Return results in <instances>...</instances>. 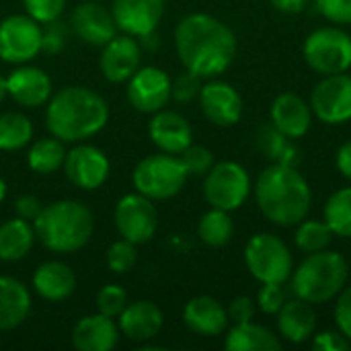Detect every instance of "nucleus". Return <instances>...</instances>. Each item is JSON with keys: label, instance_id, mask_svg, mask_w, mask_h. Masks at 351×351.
Here are the masks:
<instances>
[{"label": "nucleus", "instance_id": "obj_40", "mask_svg": "<svg viewBox=\"0 0 351 351\" xmlns=\"http://www.w3.org/2000/svg\"><path fill=\"white\" fill-rule=\"evenodd\" d=\"M286 300L288 294L284 284H263V288L257 294V304L265 315H278L280 308L286 304Z\"/></svg>", "mask_w": 351, "mask_h": 351}, {"label": "nucleus", "instance_id": "obj_2", "mask_svg": "<svg viewBox=\"0 0 351 351\" xmlns=\"http://www.w3.org/2000/svg\"><path fill=\"white\" fill-rule=\"evenodd\" d=\"M109 121L107 101L88 86H64L53 93L45 109V125L66 144L97 136Z\"/></svg>", "mask_w": 351, "mask_h": 351}, {"label": "nucleus", "instance_id": "obj_51", "mask_svg": "<svg viewBox=\"0 0 351 351\" xmlns=\"http://www.w3.org/2000/svg\"><path fill=\"white\" fill-rule=\"evenodd\" d=\"M101 2H103V0H101Z\"/></svg>", "mask_w": 351, "mask_h": 351}, {"label": "nucleus", "instance_id": "obj_18", "mask_svg": "<svg viewBox=\"0 0 351 351\" xmlns=\"http://www.w3.org/2000/svg\"><path fill=\"white\" fill-rule=\"evenodd\" d=\"M197 99L208 121L218 128H230L243 117V99L239 90L228 82L212 80L208 84H202Z\"/></svg>", "mask_w": 351, "mask_h": 351}, {"label": "nucleus", "instance_id": "obj_25", "mask_svg": "<svg viewBox=\"0 0 351 351\" xmlns=\"http://www.w3.org/2000/svg\"><path fill=\"white\" fill-rule=\"evenodd\" d=\"M33 290L47 302H64L76 290V276L64 261H43L33 274Z\"/></svg>", "mask_w": 351, "mask_h": 351}, {"label": "nucleus", "instance_id": "obj_21", "mask_svg": "<svg viewBox=\"0 0 351 351\" xmlns=\"http://www.w3.org/2000/svg\"><path fill=\"white\" fill-rule=\"evenodd\" d=\"M148 136L160 152L181 154L191 144L193 130L181 113L160 109L148 121Z\"/></svg>", "mask_w": 351, "mask_h": 351}, {"label": "nucleus", "instance_id": "obj_36", "mask_svg": "<svg viewBox=\"0 0 351 351\" xmlns=\"http://www.w3.org/2000/svg\"><path fill=\"white\" fill-rule=\"evenodd\" d=\"M128 302H130L128 292L121 286L107 284L97 292L95 306H97V313H101V315H105L109 319H117L123 313V308L128 306Z\"/></svg>", "mask_w": 351, "mask_h": 351}, {"label": "nucleus", "instance_id": "obj_24", "mask_svg": "<svg viewBox=\"0 0 351 351\" xmlns=\"http://www.w3.org/2000/svg\"><path fill=\"white\" fill-rule=\"evenodd\" d=\"M119 327L115 319L101 313L82 317L72 329V346L78 351H111L119 343Z\"/></svg>", "mask_w": 351, "mask_h": 351}, {"label": "nucleus", "instance_id": "obj_42", "mask_svg": "<svg viewBox=\"0 0 351 351\" xmlns=\"http://www.w3.org/2000/svg\"><path fill=\"white\" fill-rule=\"evenodd\" d=\"M317 10L335 25H351V0H315Z\"/></svg>", "mask_w": 351, "mask_h": 351}, {"label": "nucleus", "instance_id": "obj_41", "mask_svg": "<svg viewBox=\"0 0 351 351\" xmlns=\"http://www.w3.org/2000/svg\"><path fill=\"white\" fill-rule=\"evenodd\" d=\"M66 27L58 21H51V23H45L41 27V51L49 53V56H56L60 53L64 47H66Z\"/></svg>", "mask_w": 351, "mask_h": 351}, {"label": "nucleus", "instance_id": "obj_14", "mask_svg": "<svg viewBox=\"0 0 351 351\" xmlns=\"http://www.w3.org/2000/svg\"><path fill=\"white\" fill-rule=\"evenodd\" d=\"M171 76L158 66H140L128 80V101L140 113H156L171 101Z\"/></svg>", "mask_w": 351, "mask_h": 351}, {"label": "nucleus", "instance_id": "obj_30", "mask_svg": "<svg viewBox=\"0 0 351 351\" xmlns=\"http://www.w3.org/2000/svg\"><path fill=\"white\" fill-rule=\"evenodd\" d=\"M66 152V142L49 134L47 138L31 142L27 150V165L37 175H51L64 167Z\"/></svg>", "mask_w": 351, "mask_h": 351}, {"label": "nucleus", "instance_id": "obj_13", "mask_svg": "<svg viewBox=\"0 0 351 351\" xmlns=\"http://www.w3.org/2000/svg\"><path fill=\"white\" fill-rule=\"evenodd\" d=\"M62 169L74 187L82 191H95L109 179L111 162L101 148L76 142V146L66 152Z\"/></svg>", "mask_w": 351, "mask_h": 351}, {"label": "nucleus", "instance_id": "obj_34", "mask_svg": "<svg viewBox=\"0 0 351 351\" xmlns=\"http://www.w3.org/2000/svg\"><path fill=\"white\" fill-rule=\"evenodd\" d=\"M298 230H296V247L311 255V253H317V251H323L331 245L333 241V230L329 228V224L323 220H302L300 224H296Z\"/></svg>", "mask_w": 351, "mask_h": 351}, {"label": "nucleus", "instance_id": "obj_47", "mask_svg": "<svg viewBox=\"0 0 351 351\" xmlns=\"http://www.w3.org/2000/svg\"><path fill=\"white\" fill-rule=\"evenodd\" d=\"M335 160H337V169H339V173H341L346 179H350L351 181V140L339 146V150H337V158H335Z\"/></svg>", "mask_w": 351, "mask_h": 351}, {"label": "nucleus", "instance_id": "obj_29", "mask_svg": "<svg viewBox=\"0 0 351 351\" xmlns=\"http://www.w3.org/2000/svg\"><path fill=\"white\" fill-rule=\"evenodd\" d=\"M228 351H280L282 341L274 331L253 321L234 325L224 341Z\"/></svg>", "mask_w": 351, "mask_h": 351}, {"label": "nucleus", "instance_id": "obj_39", "mask_svg": "<svg viewBox=\"0 0 351 351\" xmlns=\"http://www.w3.org/2000/svg\"><path fill=\"white\" fill-rule=\"evenodd\" d=\"M199 90H202V78L187 70L171 82V99H175L177 103H189L197 99Z\"/></svg>", "mask_w": 351, "mask_h": 351}, {"label": "nucleus", "instance_id": "obj_3", "mask_svg": "<svg viewBox=\"0 0 351 351\" xmlns=\"http://www.w3.org/2000/svg\"><path fill=\"white\" fill-rule=\"evenodd\" d=\"M255 199L269 222L278 226H296L311 212L313 191L296 167L274 162L257 177Z\"/></svg>", "mask_w": 351, "mask_h": 351}, {"label": "nucleus", "instance_id": "obj_49", "mask_svg": "<svg viewBox=\"0 0 351 351\" xmlns=\"http://www.w3.org/2000/svg\"><path fill=\"white\" fill-rule=\"evenodd\" d=\"M8 97V86H6V76L0 74V101H4Z\"/></svg>", "mask_w": 351, "mask_h": 351}, {"label": "nucleus", "instance_id": "obj_11", "mask_svg": "<svg viewBox=\"0 0 351 351\" xmlns=\"http://www.w3.org/2000/svg\"><path fill=\"white\" fill-rule=\"evenodd\" d=\"M115 228L121 239L138 245L148 243L158 228V210L154 202L142 193H125L113 212Z\"/></svg>", "mask_w": 351, "mask_h": 351}, {"label": "nucleus", "instance_id": "obj_6", "mask_svg": "<svg viewBox=\"0 0 351 351\" xmlns=\"http://www.w3.org/2000/svg\"><path fill=\"white\" fill-rule=\"evenodd\" d=\"M187 171L179 154H150L142 158L134 173L132 183L138 193L150 197L152 202H165L181 193L187 183Z\"/></svg>", "mask_w": 351, "mask_h": 351}, {"label": "nucleus", "instance_id": "obj_50", "mask_svg": "<svg viewBox=\"0 0 351 351\" xmlns=\"http://www.w3.org/2000/svg\"><path fill=\"white\" fill-rule=\"evenodd\" d=\"M6 193H8V187H6V181L0 177V204L4 202V197H6Z\"/></svg>", "mask_w": 351, "mask_h": 351}, {"label": "nucleus", "instance_id": "obj_27", "mask_svg": "<svg viewBox=\"0 0 351 351\" xmlns=\"http://www.w3.org/2000/svg\"><path fill=\"white\" fill-rule=\"evenodd\" d=\"M29 288L10 276H0V331L21 327L31 313Z\"/></svg>", "mask_w": 351, "mask_h": 351}, {"label": "nucleus", "instance_id": "obj_37", "mask_svg": "<svg viewBox=\"0 0 351 351\" xmlns=\"http://www.w3.org/2000/svg\"><path fill=\"white\" fill-rule=\"evenodd\" d=\"M185 171L189 177H204L212 167H214V154L206 146H195L189 144L181 154H179Z\"/></svg>", "mask_w": 351, "mask_h": 351}, {"label": "nucleus", "instance_id": "obj_8", "mask_svg": "<svg viewBox=\"0 0 351 351\" xmlns=\"http://www.w3.org/2000/svg\"><path fill=\"white\" fill-rule=\"evenodd\" d=\"M306 64L321 76L348 72L351 68V35L339 27L315 29L302 45Z\"/></svg>", "mask_w": 351, "mask_h": 351}, {"label": "nucleus", "instance_id": "obj_17", "mask_svg": "<svg viewBox=\"0 0 351 351\" xmlns=\"http://www.w3.org/2000/svg\"><path fill=\"white\" fill-rule=\"evenodd\" d=\"M167 0H113L111 12L119 31L142 37L158 29Z\"/></svg>", "mask_w": 351, "mask_h": 351}, {"label": "nucleus", "instance_id": "obj_7", "mask_svg": "<svg viewBox=\"0 0 351 351\" xmlns=\"http://www.w3.org/2000/svg\"><path fill=\"white\" fill-rule=\"evenodd\" d=\"M245 265L261 284H286L292 278L294 261L288 245L269 232L249 239L245 247Z\"/></svg>", "mask_w": 351, "mask_h": 351}, {"label": "nucleus", "instance_id": "obj_33", "mask_svg": "<svg viewBox=\"0 0 351 351\" xmlns=\"http://www.w3.org/2000/svg\"><path fill=\"white\" fill-rule=\"evenodd\" d=\"M325 222L333 234L351 239V187L335 191L325 204Z\"/></svg>", "mask_w": 351, "mask_h": 351}, {"label": "nucleus", "instance_id": "obj_22", "mask_svg": "<svg viewBox=\"0 0 351 351\" xmlns=\"http://www.w3.org/2000/svg\"><path fill=\"white\" fill-rule=\"evenodd\" d=\"M313 123V107L294 93H282L271 105V125L290 140L302 138Z\"/></svg>", "mask_w": 351, "mask_h": 351}, {"label": "nucleus", "instance_id": "obj_15", "mask_svg": "<svg viewBox=\"0 0 351 351\" xmlns=\"http://www.w3.org/2000/svg\"><path fill=\"white\" fill-rule=\"evenodd\" d=\"M140 62H142L140 41L138 37H132L128 33L109 39L99 56L101 74L113 84L128 82L134 76V72L140 68Z\"/></svg>", "mask_w": 351, "mask_h": 351}, {"label": "nucleus", "instance_id": "obj_20", "mask_svg": "<svg viewBox=\"0 0 351 351\" xmlns=\"http://www.w3.org/2000/svg\"><path fill=\"white\" fill-rule=\"evenodd\" d=\"M165 325V315L160 306L152 300L128 302L123 313L117 317V327L123 337L136 343L154 339Z\"/></svg>", "mask_w": 351, "mask_h": 351}, {"label": "nucleus", "instance_id": "obj_16", "mask_svg": "<svg viewBox=\"0 0 351 351\" xmlns=\"http://www.w3.org/2000/svg\"><path fill=\"white\" fill-rule=\"evenodd\" d=\"M70 27L78 39L95 47H103L117 35L113 12L111 8H105L101 0L80 2L70 14Z\"/></svg>", "mask_w": 351, "mask_h": 351}, {"label": "nucleus", "instance_id": "obj_1", "mask_svg": "<svg viewBox=\"0 0 351 351\" xmlns=\"http://www.w3.org/2000/svg\"><path fill=\"white\" fill-rule=\"evenodd\" d=\"M175 49L187 72L216 78L237 56V37L228 25L206 12H191L175 27Z\"/></svg>", "mask_w": 351, "mask_h": 351}, {"label": "nucleus", "instance_id": "obj_38", "mask_svg": "<svg viewBox=\"0 0 351 351\" xmlns=\"http://www.w3.org/2000/svg\"><path fill=\"white\" fill-rule=\"evenodd\" d=\"M25 12L37 23L45 25L58 21L66 10V0H23Z\"/></svg>", "mask_w": 351, "mask_h": 351}, {"label": "nucleus", "instance_id": "obj_5", "mask_svg": "<svg viewBox=\"0 0 351 351\" xmlns=\"http://www.w3.org/2000/svg\"><path fill=\"white\" fill-rule=\"evenodd\" d=\"M350 278V265L343 255L323 249L306 255L292 271V290L311 304H325L337 298Z\"/></svg>", "mask_w": 351, "mask_h": 351}, {"label": "nucleus", "instance_id": "obj_32", "mask_svg": "<svg viewBox=\"0 0 351 351\" xmlns=\"http://www.w3.org/2000/svg\"><path fill=\"white\" fill-rule=\"evenodd\" d=\"M232 234H234V222L230 218V212H226V210L212 208L210 212H206L202 216V220L197 224L199 241L212 249L226 247L232 241Z\"/></svg>", "mask_w": 351, "mask_h": 351}, {"label": "nucleus", "instance_id": "obj_23", "mask_svg": "<svg viewBox=\"0 0 351 351\" xmlns=\"http://www.w3.org/2000/svg\"><path fill=\"white\" fill-rule=\"evenodd\" d=\"M183 323L202 337L222 335L228 327V313L214 296H195L183 308Z\"/></svg>", "mask_w": 351, "mask_h": 351}, {"label": "nucleus", "instance_id": "obj_31", "mask_svg": "<svg viewBox=\"0 0 351 351\" xmlns=\"http://www.w3.org/2000/svg\"><path fill=\"white\" fill-rule=\"evenodd\" d=\"M33 142V121L21 111L0 115V150L16 152Z\"/></svg>", "mask_w": 351, "mask_h": 351}, {"label": "nucleus", "instance_id": "obj_28", "mask_svg": "<svg viewBox=\"0 0 351 351\" xmlns=\"http://www.w3.org/2000/svg\"><path fill=\"white\" fill-rule=\"evenodd\" d=\"M33 222L23 218H10L0 224V261L14 263L25 259L35 245Z\"/></svg>", "mask_w": 351, "mask_h": 351}, {"label": "nucleus", "instance_id": "obj_26", "mask_svg": "<svg viewBox=\"0 0 351 351\" xmlns=\"http://www.w3.org/2000/svg\"><path fill=\"white\" fill-rule=\"evenodd\" d=\"M280 335L290 343H304L317 333V313L311 302L302 298L286 300L278 313Z\"/></svg>", "mask_w": 351, "mask_h": 351}, {"label": "nucleus", "instance_id": "obj_45", "mask_svg": "<svg viewBox=\"0 0 351 351\" xmlns=\"http://www.w3.org/2000/svg\"><path fill=\"white\" fill-rule=\"evenodd\" d=\"M226 313H228V321H232L234 325H239V323H249V321H253V317H255V300L249 298V296H237V298L228 304Z\"/></svg>", "mask_w": 351, "mask_h": 351}, {"label": "nucleus", "instance_id": "obj_43", "mask_svg": "<svg viewBox=\"0 0 351 351\" xmlns=\"http://www.w3.org/2000/svg\"><path fill=\"white\" fill-rule=\"evenodd\" d=\"M335 325H337V331H341V333L351 341V286L343 288V290L337 294Z\"/></svg>", "mask_w": 351, "mask_h": 351}, {"label": "nucleus", "instance_id": "obj_48", "mask_svg": "<svg viewBox=\"0 0 351 351\" xmlns=\"http://www.w3.org/2000/svg\"><path fill=\"white\" fill-rule=\"evenodd\" d=\"M274 8L286 14H298L306 8L308 0H271Z\"/></svg>", "mask_w": 351, "mask_h": 351}, {"label": "nucleus", "instance_id": "obj_19", "mask_svg": "<svg viewBox=\"0 0 351 351\" xmlns=\"http://www.w3.org/2000/svg\"><path fill=\"white\" fill-rule=\"evenodd\" d=\"M6 86H8V97L16 105L27 109L47 105L49 97L53 95L51 78L47 76V72L27 64L16 66L6 76Z\"/></svg>", "mask_w": 351, "mask_h": 351}, {"label": "nucleus", "instance_id": "obj_46", "mask_svg": "<svg viewBox=\"0 0 351 351\" xmlns=\"http://www.w3.org/2000/svg\"><path fill=\"white\" fill-rule=\"evenodd\" d=\"M41 210H43V204H41L39 197H35V195H21V197H16V202H14V212H16V216L23 218V220H29V222H33V220L39 216Z\"/></svg>", "mask_w": 351, "mask_h": 351}, {"label": "nucleus", "instance_id": "obj_12", "mask_svg": "<svg viewBox=\"0 0 351 351\" xmlns=\"http://www.w3.org/2000/svg\"><path fill=\"white\" fill-rule=\"evenodd\" d=\"M313 115L327 125H339L351 119V76L348 72L323 76L311 95Z\"/></svg>", "mask_w": 351, "mask_h": 351}, {"label": "nucleus", "instance_id": "obj_10", "mask_svg": "<svg viewBox=\"0 0 351 351\" xmlns=\"http://www.w3.org/2000/svg\"><path fill=\"white\" fill-rule=\"evenodd\" d=\"M41 53V23L25 14H10L0 21V60L27 64Z\"/></svg>", "mask_w": 351, "mask_h": 351}, {"label": "nucleus", "instance_id": "obj_4", "mask_svg": "<svg viewBox=\"0 0 351 351\" xmlns=\"http://www.w3.org/2000/svg\"><path fill=\"white\" fill-rule=\"evenodd\" d=\"M37 241L51 253L70 255L88 245L95 232L93 212L78 199H58L43 206L33 220Z\"/></svg>", "mask_w": 351, "mask_h": 351}, {"label": "nucleus", "instance_id": "obj_35", "mask_svg": "<svg viewBox=\"0 0 351 351\" xmlns=\"http://www.w3.org/2000/svg\"><path fill=\"white\" fill-rule=\"evenodd\" d=\"M138 261V251H136V245L121 239V241H115L109 245L107 253H105V263L109 267L111 274H117V276H123L128 271L134 269Z\"/></svg>", "mask_w": 351, "mask_h": 351}, {"label": "nucleus", "instance_id": "obj_9", "mask_svg": "<svg viewBox=\"0 0 351 351\" xmlns=\"http://www.w3.org/2000/svg\"><path fill=\"white\" fill-rule=\"evenodd\" d=\"M204 177V197L210 208L226 212L239 210L251 193V177L239 162H214Z\"/></svg>", "mask_w": 351, "mask_h": 351}, {"label": "nucleus", "instance_id": "obj_44", "mask_svg": "<svg viewBox=\"0 0 351 351\" xmlns=\"http://www.w3.org/2000/svg\"><path fill=\"white\" fill-rule=\"evenodd\" d=\"M313 348L317 351H348L351 341L341 331H323L313 335Z\"/></svg>", "mask_w": 351, "mask_h": 351}]
</instances>
